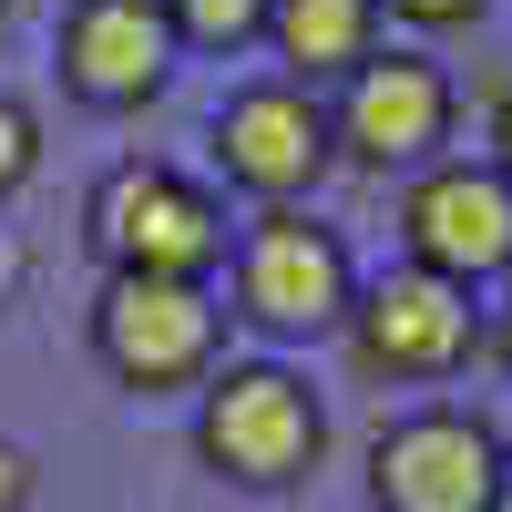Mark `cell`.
<instances>
[{
	"label": "cell",
	"instance_id": "obj_6",
	"mask_svg": "<svg viewBox=\"0 0 512 512\" xmlns=\"http://www.w3.org/2000/svg\"><path fill=\"white\" fill-rule=\"evenodd\" d=\"M482 349V308L461 277L431 267H390L349 297V359L359 379H451L461 359Z\"/></svg>",
	"mask_w": 512,
	"mask_h": 512
},
{
	"label": "cell",
	"instance_id": "obj_17",
	"mask_svg": "<svg viewBox=\"0 0 512 512\" xmlns=\"http://www.w3.org/2000/svg\"><path fill=\"white\" fill-rule=\"evenodd\" d=\"M502 359H512V297H502Z\"/></svg>",
	"mask_w": 512,
	"mask_h": 512
},
{
	"label": "cell",
	"instance_id": "obj_9",
	"mask_svg": "<svg viewBox=\"0 0 512 512\" xmlns=\"http://www.w3.org/2000/svg\"><path fill=\"white\" fill-rule=\"evenodd\" d=\"M216 154H226V175H236L246 195L297 205V195L328 175L338 134H328V113H318L308 82H246V93L216 113Z\"/></svg>",
	"mask_w": 512,
	"mask_h": 512
},
{
	"label": "cell",
	"instance_id": "obj_4",
	"mask_svg": "<svg viewBox=\"0 0 512 512\" xmlns=\"http://www.w3.org/2000/svg\"><path fill=\"white\" fill-rule=\"evenodd\" d=\"M93 246L103 277H216L226 205L175 164H113L93 185Z\"/></svg>",
	"mask_w": 512,
	"mask_h": 512
},
{
	"label": "cell",
	"instance_id": "obj_15",
	"mask_svg": "<svg viewBox=\"0 0 512 512\" xmlns=\"http://www.w3.org/2000/svg\"><path fill=\"white\" fill-rule=\"evenodd\" d=\"M400 21H420V31H451V21H482V0H390Z\"/></svg>",
	"mask_w": 512,
	"mask_h": 512
},
{
	"label": "cell",
	"instance_id": "obj_10",
	"mask_svg": "<svg viewBox=\"0 0 512 512\" xmlns=\"http://www.w3.org/2000/svg\"><path fill=\"white\" fill-rule=\"evenodd\" d=\"M175 62V21L164 0H72L62 11V93L93 113H134L164 93Z\"/></svg>",
	"mask_w": 512,
	"mask_h": 512
},
{
	"label": "cell",
	"instance_id": "obj_13",
	"mask_svg": "<svg viewBox=\"0 0 512 512\" xmlns=\"http://www.w3.org/2000/svg\"><path fill=\"white\" fill-rule=\"evenodd\" d=\"M31 164H41V123H31V103L0 93V195H21Z\"/></svg>",
	"mask_w": 512,
	"mask_h": 512
},
{
	"label": "cell",
	"instance_id": "obj_12",
	"mask_svg": "<svg viewBox=\"0 0 512 512\" xmlns=\"http://www.w3.org/2000/svg\"><path fill=\"white\" fill-rule=\"evenodd\" d=\"M277 0H164V21H175V41H205V52H236V41L267 31Z\"/></svg>",
	"mask_w": 512,
	"mask_h": 512
},
{
	"label": "cell",
	"instance_id": "obj_8",
	"mask_svg": "<svg viewBox=\"0 0 512 512\" xmlns=\"http://www.w3.org/2000/svg\"><path fill=\"white\" fill-rule=\"evenodd\" d=\"M400 236H410V267L431 277H512V175L502 164H431L410 195H400Z\"/></svg>",
	"mask_w": 512,
	"mask_h": 512
},
{
	"label": "cell",
	"instance_id": "obj_18",
	"mask_svg": "<svg viewBox=\"0 0 512 512\" xmlns=\"http://www.w3.org/2000/svg\"><path fill=\"white\" fill-rule=\"evenodd\" d=\"M502 451H512V441H502Z\"/></svg>",
	"mask_w": 512,
	"mask_h": 512
},
{
	"label": "cell",
	"instance_id": "obj_14",
	"mask_svg": "<svg viewBox=\"0 0 512 512\" xmlns=\"http://www.w3.org/2000/svg\"><path fill=\"white\" fill-rule=\"evenodd\" d=\"M31 502H41V461L0 431V512H31Z\"/></svg>",
	"mask_w": 512,
	"mask_h": 512
},
{
	"label": "cell",
	"instance_id": "obj_3",
	"mask_svg": "<svg viewBox=\"0 0 512 512\" xmlns=\"http://www.w3.org/2000/svg\"><path fill=\"white\" fill-rule=\"evenodd\" d=\"M369 502L379 512H502L512 502V451L482 410H400L369 441Z\"/></svg>",
	"mask_w": 512,
	"mask_h": 512
},
{
	"label": "cell",
	"instance_id": "obj_16",
	"mask_svg": "<svg viewBox=\"0 0 512 512\" xmlns=\"http://www.w3.org/2000/svg\"><path fill=\"white\" fill-rule=\"evenodd\" d=\"M492 164L512 175V103H502V123H492Z\"/></svg>",
	"mask_w": 512,
	"mask_h": 512
},
{
	"label": "cell",
	"instance_id": "obj_2",
	"mask_svg": "<svg viewBox=\"0 0 512 512\" xmlns=\"http://www.w3.org/2000/svg\"><path fill=\"white\" fill-rule=\"evenodd\" d=\"M226 349V308L205 297V277H103L93 287V359L123 390H205Z\"/></svg>",
	"mask_w": 512,
	"mask_h": 512
},
{
	"label": "cell",
	"instance_id": "obj_1",
	"mask_svg": "<svg viewBox=\"0 0 512 512\" xmlns=\"http://www.w3.org/2000/svg\"><path fill=\"white\" fill-rule=\"evenodd\" d=\"M195 451L236 492H297L328 461V400L287 359H226L195 400Z\"/></svg>",
	"mask_w": 512,
	"mask_h": 512
},
{
	"label": "cell",
	"instance_id": "obj_11",
	"mask_svg": "<svg viewBox=\"0 0 512 512\" xmlns=\"http://www.w3.org/2000/svg\"><path fill=\"white\" fill-rule=\"evenodd\" d=\"M267 41H277V62L287 82H349L369 52H379V0H277L267 11Z\"/></svg>",
	"mask_w": 512,
	"mask_h": 512
},
{
	"label": "cell",
	"instance_id": "obj_5",
	"mask_svg": "<svg viewBox=\"0 0 512 512\" xmlns=\"http://www.w3.org/2000/svg\"><path fill=\"white\" fill-rule=\"evenodd\" d=\"M349 297H359V267L318 216L297 205H267L236 246V318H256L267 338H318V328H349Z\"/></svg>",
	"mask_w": 512,
	"mask_h": 512
},
{
	"label": "cell",
	"instance_id": "obj_7",
	"mask_svg": "<svg viewBox=\"0 0 512 512\" xmlns=\"http://www.w3.org/2000/svg\"><path fill=\"white\" fill-rule=\"evenodd\" d=\"M338 154L359 164H431L451 144V72L431 52H369L349 82H338V113H328Z\"/></svg>",
	"mask_w": 512,
	"mask_h": 512
}]
</instances>
